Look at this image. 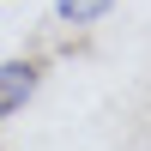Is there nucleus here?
<instances>
[{
    "label": "nucleus",
    "mask_w": 151,
    "mask_h": 151,
    "mask_svg": "<svg viewBox=\"0 0 151 151\" xmlns=\"http://www.w3.org/2000/svg\"><path fill=\"white\" fill-rule=\"evenodd\" d=\"M36 91V60H0V115H18Z\"/></svg>",
    "instance_id": "obj_1"
},
{
    "label": "nucleus",
    "mask_w": 151,
    "mask_h": 151,
    "mask_svg": "<svg viewBox=\"0 0 151 151\" xmlns=\"http://www.w3.org/2000/svg\"><path fill=\"white\" fill-rule=\"evenodd\" d=\"M109 6H115V0H60V18L67 24H97Z\"/></svg>",
    "instance_id": "obj_2"
}]
</instances>
